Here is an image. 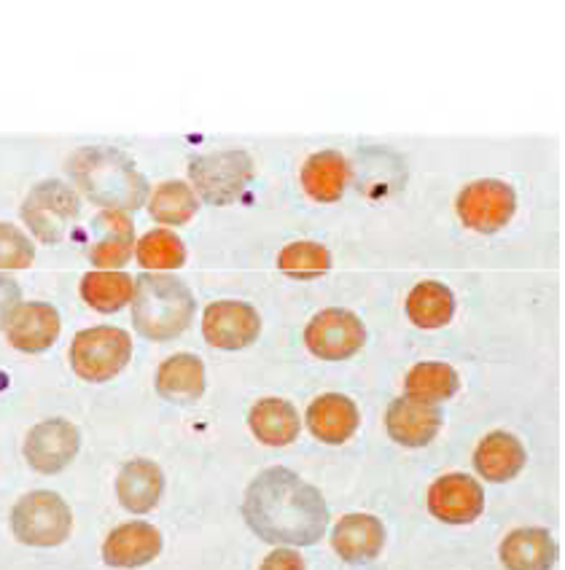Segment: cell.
<instances>
[{
    "instance_id": "cell-9",
    "label": "cell",
    "mask_w": 565,
    "mask_h": 570,
    "mask_svg": "<svg viewBox=\"0 0 565 570\" xmlns=\"http://www.w3.org/2000/svg\"><path fill=\"white\" fill-rule=\"evenodd\" d=\"M367 342V328L361 317L350 309H321L304 328V345L321 361H348Z\"/></svg>"
},
{
    "instance_id": "cell-4",
    "label": "cell",
    "mask_w": 565,
    "mask_h": 570,
    "mask_svg": "<svg viewBox=\"0 0 565 570\" xmlns=\"http://www.w3.org/2000/svg\"><path fill=\"white\" fill-rule=\"evenodd\" d=\"M11 530L25 547L51 549L70 539L74 511L62 495L51 490H32L11 509Z\"/></svg>"
},
{
    "instance_id": "cell-23",
    "label": "cell",
    "mask_w": 565,
    "mask_h": 570,
    "mask_svg": "<svg viewBox=\"0 0 565 570\" xmlns=\"http://www.w3.org/2000/svg\"><path fill=\"white\" fill-rule=\"evenodd\" d=\"M249 425L253 436L267 446L294 444L299 439V431H302V420H299L296 406L277 396L256 401L249 414Z\"/></svg>"
},
{
    "instance_id": "cell-27",
    "label": "cell",
    "mask_w": 565,
    "mask_h": 570,
    "mask_svg": "<svg viewBox=\"0 0 565 570\" xmlns=\"http://www.w3.org/2000/svg\"><path fill=\"white\" fill-rule=\"evenodd\" d=\"M81 299L97 313H119L121 307H127L133 302L135 283L127 272H87L81 277Z\"/></svg>"
},
{
    "instance_id": "cell-10",
    "label": "cell",
    "mask_w": 565,
    "mask_h": 570,
    "mask_svg": "<svg viewBox=\"0 0 565 570\" xmlns=\"http://www.w3.org/2000/svg\"><path fill=\"white\" fill-rule=\"evenodd\" d=\"M81 450V433L70 420L49 417L25 436V460L38 474H60Z\"/></svg>"
},
{
    "instance_id": "cell-19",
    "label": "cell",
    "mask_w": 565,
    "mask_h": 570,
    "mask_svg": "<svg viewBox=\"0 0 565 570\" xmlns=\"http://www.w3.org/2000/svg\"><path fill=\"white\" fill-rule=\"evenodd\" d=\"M165 492V471L159 463L148 458H135L121 465L119 476H116V495L119 503L133 514H148L157 509Z\"/></svg>"
},
{
    "instance_id": "cell-25",
    "label": "cell",
    "mask_w": 565,
    "mask_h": 570,
    "mask_svg": "<svg viewBox=\"0 0 565 570\" xmlns=\"http://www.w3.org/2000/svg\"><path fill=\"white\" fill-rule=\"evenodd\" d=\"M460 391V377L450 364L439 361H423L407 372L405 399L418 401V404L437 406L441 401H450Z\"/></svg>"
},
{
    "instance_id": "cell-29",
    "label": "cell",
    "mask_w": 565,
    "mask_h": 570,
    "mask_svg": "<svg viewBox=\"0 0 565 570\" xmlns=\"http://www.w3.org/2000/svg\"><path fill=\"white\" fill-rule=\"evenodd\" d=\"M135 256L143 269H178L186 264V245L167 229H152L135 245Z\"/></svg>"
},
{
    "instance_id": "cell-14",
    "label": "cell",
    "mask_w": 565,
    "mask_h": 570,
    "mask_svg": "<svg viewBox=\"0 0 565 570\" xmlns=\"http://www.w3.org/2000/svg\"><path fill=\"white\" fill-rule=\"evenodd\" d=\"M331 547L348 566H367L386 547V524L374 514H345L331 530Z\"/></svg>"
},
{
    "instance_id": "cell-22",
    "label": "cell",
    "mask_w": 565,
    "mask_h": 570,
    "mask_svg": "<svg viewBox=\"0 0 565 570\" xmlns=\"http://www.w3.org/2000/svg\"><path fill=\"white\" fill-rule=\"evenodd\" d=\"M157 393L171 404H194L205 393V364L192 353H175L157 368Z\"/></svg>"
},
{
    "instance_id": "cell-1",
    "label": "cell",
    "mask_w": 565,
    "mask_h": 570,
    "mask_svg": "<svg viewBox=\"0 0 565 570\" xmlns=\"http://www.w3.org/2000/svg\"><path fill=\"white\" fill-rule=\"evenodd\" d=\"M243 517L253 533L272 547H313L327 535L329 503L296 471L272 465L245 490Z\"/></svg>"
},
{
    "instance_id": "cell-16",
    "label": "cell",
    "mask_w": 565,
    "mask_h": 570,
    "mask_svg": "<svg viewBox=\"0 0 565 570\" xmlns=\"http://www.w3.org/2000/svg\"><path fill=\"white\" fill-rule=\"evenodd\" d=\"M92 229L100 232L87 248V258L100 272H119L135 254V229L127 213L100 210L95 216Z\"/></svg>"
},
{
    "instance_id": "cell-7",
    "label": "cell",
    "mask_w": 565,
    "mask_h": 570,
    "mask_svg": "<svg viewBox=\"0 0 565 570\" xmlns=\"http://www.w3.org/2000/svg\"><path fill=\"white\" fill-rule=\"evenodd\" d=\"M81 210L79 194L62 180H43L32 186L22 203V222L41 243H62Z\"/></svg>"
},
{
    "instance_id": "cell-28",
    "label": "cell",
    "mask_w": 565,
    "mask_h": 570,
    "mask_svg": "<svg viewBox=\"0 0 565 570\" xmlns=\"http://www.w3.org/2000/svg\"><path fill=\"white\" fill-rule=\"evenodd\" d=\"M199 210V199L184 180H167V184H159L157 189L152 191V199H148V213L157 218L159 224L167 226H181L188 224Z\"/></svg>"
},
{
    "instance_id": "cell-32",
    "label": "cell",
    "mask_w": 565,
    "mask_h": 570,
    "mask_svg": "<svg viewBox=\"0 0 565 570\" xmlns=\"http://www.w3.org/2000/svg\"><path fill=\"white\" fill-rule=\"evenodd\" d=\"M259 570H308V566H304V557L299 554L296 549L277 547L275 552H270L267 557H264Z\"/></svg>"
},
{
    "instance_id": "cell-5",
    "label": "cell",
    "mask_w": 565,
    "mask_h": 570,
    "mask_svg": "<svg viewBox=\"0 0 565 570\" xmlns=\"http://www.w3.org/2000/svg\"><path fill=\"white\" fill-rule=\"evenodd\" d=\"M253 159L243 148L199 154L188 161L192 186L207 205H232L253 180Z\"/></svg>"
},
{
    "instance_id": "cell-20",
    "label": "cell",
    "mask_w": 565,
    "mask_h": 570,
    "mask_svg": "<svg viewBox=\"0 0 565 570\" xmlns=\"http://www.w3.org/2000/svg\"><path fill=\"white\" fill-rule=\"evenodd\" d=\"M506 570H552L561 547L547 528H517L498 547Z\"/></svg>"
},
{
    "instance_id": "cell-3",
    "label": "cell",
    "mask_w": 565,
    "mask_h": 570,
    "mask_svg": "<svg viewBox=\"0 0 565 570\" xmlns=\"http://www.w3.org/2000/svg\"><path fill=\"white\" fill-rule=\"evenodd\" d=\"M129 304L135 328L152 342H167L184 334L197 307L192 288L175 275H140Z\"/></svg>"
},
{
    "instance_id": "cell-31",
    "label": "cell",
    "mask_w": 565,
    "mask_h": 570,
    "mask_svg": "<svg viewBox=\"0 0 565 570\" xmlns=\"http://www.w3.org/2000/svg\"><path fill=\"white\" fill-rule=\"evenodd\" d=\"M36 262V245L14 224L0 222V272L28 269Z\"/></svg>"
},
{
    "instance_id": "cell-13",
    "label": "cell",
    "mask_w": 565,
    "mask_h": 570,
    "mask_svg": "<svg viewBox=\"0 0 565 570\" xmlns=\"http://www.w3.org/2000/svg\"><path fill=\"white\" fill-rule=\"evenodd\" d=\"M162 552V533L148 522L116 524L103 543V562L108 568H143L154 562Z\"/></svg>"
},
{
    "instance_id": "cell-17",
    "label": "cell",
    "mask_w": 565,
    "mask_h": 570,
    "mask_svg": "<svg viewBox=\"0 0 565 570\" xmlns=\"http://www.w3.org/2000/svg\"><path fill=\"white\" fill-rule=\"evenodd\" d=\"M6 336L22 353H43L60 336V313L47 302H22L6 323Z\"/></svg>"
},
{
    "instance_id": "cell-12",
    "label": "cell",
    "mask_w": 565,
    "mask_h": 570,
    "mask_svg": "<svg viewBox=\"0 0 565 570\" xmlns=\"http://www.w3.org/2000/svg\"><path fill=\"white\" fill-rule=\"evenodd\" d=\"M428 511L439 522L471 524L485 511V490L469 474H445L428 488Z\"/></svg>"
},
{
    "instance_id": "cell-18",
    "label": "cell",
    "mask_w": 565,
    "mask_h": 570,
    "mask_svg": "<svg viewBox=\"0 0 565 570\" xmlns=\"http://www.w3.org/2000/svg\"><path fill=\"white\" fill-rule=\"evenodd\" d=\"M310 433L323 444H345L359 431L361 414L353 399L342 396V393H323L313 404L308 406Z\"/></svg>"
},
{
    "instance_id": "cell-2",
    "label": "cell",
    "mask_w": 565,
    "mask_h": 570,
    "mask_svg": "<svg viewBox=\"0 0 565 570\" xmlns=\"http://www.w3.org/2000/svg\"><path fill=\"white\" fill-rule=\"evenodd\" d=\"M68 170L79 184V189L87 194L89 203L103 207V210H138L148 197L146 178L119 148H81L74 154Z\"/></svg>"
},
{
    "instance_id": "cell-21",
    "label": "cell",
    "mask_w": 565,
    "mask_h": 570,
    "mask_svg": "<svg viewBox=\"0 0 565 570\" xmlns=\"http://www.w3.org/2000/svg\"><path fill=\"white\" fill-rule=\"evenodd\" d=\"M525 446L515 433L493 431L474 450V469L493 484L512 482L525 469Z\"/></svg>"
},
{
    "instance_id": "cell-26",
    "label": "cell",
    "mask_w": 565,
    "mask_h": 570,
    "mask_svg": "<svg viewBox=\"0 0 565 570\" xmlns=\"http://www.w3.org/2000/svg\"><path fill=\"white\" fill-rule=\"evenodd\" d=\"M456 315V294L445 283L423 281L407 296V317L418 328H441Z\"/></svg>"
},
{
    "instance_id": "cell-15",
    "label": "cell",
    "mask_w": 565,
    "mask_h": 570,
    "mask_svg": "<svg viewBox=\"0 0 565 570\" xmlns=\"http://www.w3.org/2000/svg\"><path fill=\"white\" fill-rule=\"evenodd\" d=\"M441 428V410L431 404H418L412 399H393L386 412V431L396 444L407 450H420L437 439Z\"/></svg>"
},
{
    "instance_id": "cell-11",
    "label": "cell",
    "mask_w": 565,
    "mask_h": 570,
    "mask_svg": "<svg viewBox=\"0 0 565 570\" xmlns=\"http://www.w3.org/2000/svg\"><path fill=\"white\" fill-rule=\"evenodd\" d=\"M207 345L218 350H243L262 334V317L249 302H213L203 317Z\"/></svg>"
},
{
    "instance_id": "cell-24",
    "label": "cell",
    "mask_w": 565,
    "mask_h": 570,
    "mask_svg": "<svg viewBox=\"0 0 565 570\" xmlns=\"http://www.w3.org/2000/svg\"><path fill=\"white\" fill-rule=\"evenodd\" d=\"M348 159L340 151H318L304 161L302 186L315 203H337L348 186Z\"/></svg>"
},
{
    "instance_id": "cell-8",
    "label": "cell",
    "mask_w": 565,
    "mask_h": 570,
    "mask_svg": "<svg viewBox=\"0 0 565 570\" xmlns=\"http://www.w3.org/2000/svg\"><path fill=\"white\" fill-rule=\"evenodd\" d=\"M456 207L464 226L479 235H493V232H501L515 216L517 194L504 180L483 178L458 194Z\"/></svg>"
},
{
    "instance_id": "cell-6",
    "label": "cell",
    "mask_w": 565,
    "mask_h": 570,
    "mask_svg": "<svg viewBox=\"0 0 565 570\" xmlns=\"http://www.w3.org/2000/svg\"><path fill=\"white\" fill-rule=\"evenodd\" d=\"M133 358V340L125 328L92 326L76 334L70 366L84 382H108L121 374Z\"/></svg>"
},
{
    "instance_id": "cell-33",
    "label": "cell",
    "mask_w": 565,
    "mask_h": 570,
    "mask_svg": "<svg viewBox=\"0 0 565 570\" xmlns=\"http://www.w3.org/2000/svg\"><path fill=\"white\" fill-rule=\"evenodd\" d=\"M19 296H22L19 285L11 281V277L0 275V328H6L11 313H14L19 304H22L19 302Z\"/></svg>"
},
{
    "instance_id": "cell-30",
    "label": "cell",
    "mask_w": 565,
    "mask_h": 570,
    "mask_svg": "<svg viewBox=\"0 0 565 570\" xmlns=\"http://www.w3.org/2000/svg\"><path fill=\"white\" fill-rule=\"evenodd\" d=\"M277 267H281V272H285L289 277L313 281V277L327 275L331 269V254L321 243L302 239V243L285 245L281 256H277Z\"/></svg>"
}]
</instances>
